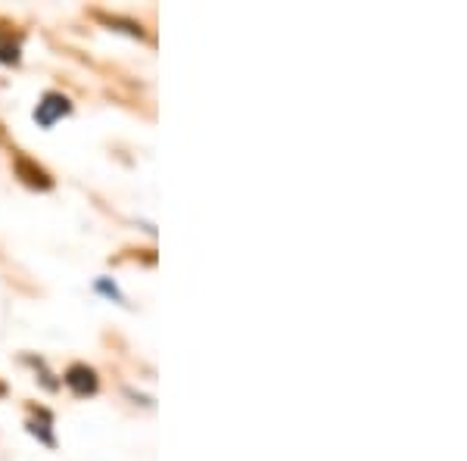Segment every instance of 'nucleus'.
<instances>
[{
  "label": "nucleus",
  "instance_id": "4",
  "mask_svg": "<svg viewBox=\"0 0 467 461\" xmlns=\"http://www.w3.org/2000/svg\"><path fill=\"white\" fill-rule=\"evenodd\" d=\"M26 427H28V434L37 436V443L50 445V449L57 445V436H54V414H50V412L37 408V414H32V418L26 421Z\"/></svg>",
  "mask_w": 467,
  "mask_h": 461
},
{
  "label": "nucleus",
  "instance_id": "2",
  "mask_svg": "<svg viewBox=\"0 0 467 461\" xmlns=\"http://www.w3.org/2000/svg\"><path fill=\"white\" fill-rule=\"evenodd\" d=\"M63 383L75 393V396H94L97 387H100V377H97L94 368H88V365H81V361H78V365L66 368Z\"/></svg>",
  "mask_w": 467,
  "mask_h": 461
},
{
  "label": "nucleus",
  "instance_id": "5",
  "mask_svg": "<svg viewBox=\"0 0 467 461\" xmlns=\"http://www.w3.org/2000/svg\"><path fill=\"white\" fill-rule=\"evenodd\" d=\"M100 22L103 26H109L112 32H125V35H131V37H144V26L140 22H134V19H122V16H107V13H100Z\"/></svg>",
  "mask_w": 467,
  "mask_h": 461
},
{
  "label": "nucleus",
  "instance_id": "6",
  "mask_svg": "<svg viewBox=\"0 0 467 461\" xmlns=\"http://www.w3.org/2000/svg\"><path fill=\"white\" fill-rule=\"evenodd\" d=\"M94 290L100 293V297H107V299H112V302H119V306H128L125 293L119 290V284L112 281V278H97V281H94Z\"/></svg>",
  "mask_w": 467,
  "mask_h": 461
},
{
  "label": "nucleus",
  "instance_id": "7",
  "mask_svg": "<svg viewBox=\"0 0 467 461\" xmlns=\"http://www.w3.org/2000/svg\"><path fill=\"white\" fill-rule=\"evenodd\" d=\"M0 63L16 66L19 63V44L10 35H0Z\"/></svg>",
  "mask_w": 467,
  "mask_h": 461
},
{
  "label": "nucleus",
  "instance_id": "3",
  "mask_svg": "<svg viewBox=\"0 0 467 461\" xmlns=\"http://www.w3.org/2000/svg\"><path fill=\"white\" fill-rule=\"evenodd\" d=\"M13 172H16V178L26 181L28 187H35V191H50V187H54V178H50L41 165H35L28 156H16V160H13Z\"/></svg>",
  "mask_w": 467,
  "mask_h": 461
},
{
  "label": "nucleus",
  "instance_id": "8",
  "mask_svg": "<svg viewBox=\"0 0 467 461\" xmlns=\"http://www.w3.org/2000/svg\"><path fill=\"white\" fill-rule=\"evenodd\" d=\"M4 396H6V383L0 381V399H4Z\"/></svg>",
  "mask_w": 467,
  "mask_h": 461
},
{
  "label": "nucleus",
  "instance_id": "1",
  "mask_svg": "<svg viewBox=\"0 0 467 461\" xmlns=\"http://www.w3.org/2000/svg\"><path fill=\"white\" fill-rule=\"evenodd\" d=\"M72 112V100L66 94H59V90H47V94L41 97V103L35 107V122L41 128H54L59 119L69 116Z\"/></svg>",
  "mask_w": 467,
  "mask_h": 461
}]
</instances>
